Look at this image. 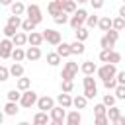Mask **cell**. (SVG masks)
I'll return each instance as SVG.
<instances>
[{"label": "cell", "mask_w": 125, "mask_h": 125, "mask_svg": "<svg viewBox=\"0 0 125 125\" xmlns=\"http://www.w3.org/2000/svg\"><path fill=\"white\" fill-rule=\"evenodd\" d=\"M100 115H107V105L104 102L94 105V117H100Z\"/></svg>", "instance_id": "28"}, {"label": "cell", "mask_w": 125, "mask_h": 125, "mask_svg": "<svg viewBox=\"0 0 125 125\" xmlns=\"http://www.w3.org/2000/svg\"><path fill=\"white\" fill-rule=\"evenodd\" d=\"M37 94L33 92V90H25L23 94H21V98H20V104H21V107H31V105H35L37 104Z\"/></svg>", "instance_id": "4"}, {"label": "cell", "mask_w": 125, "mask_h": 125, "mask_svg": "<svg viewBox=\"0 0 125 125\" xmlns=\"http://www.w3.org/2000/svg\"><path fill=\"white\" fill-rule=\"evenodd\" d=\"M14 2H16V0H0V4H2V6H12Z\"/></svg>", "instance_id": "53"}, {"label": "cell", "mask_w": 125, "mask_h": 125, "mask_svg": "<svg viewBox=\"0 0 125 125\" xmlns=\"http://www.w3.org/2000/svg\"><path fill=\"white\" fill-rule=\"evenodd\" d=\"M84 88H96V80H94V76H84Z\"/></svg>", "instance_id": "45"}, {"label": "cell", "mask_w": 125, "mask_h": 125, "mask_svg": "<svg viewBox=\"0 0 125 125\" xmlns=\"http://www.w3.org/2000/svg\"><path fill=\"white\" fill-rule=\"evenodd\" d=\"M96 72H98V76H100L102 80H105V78H113V76L117 74V68H115V64L105 62V64H104V66H100Z\"/></svg>", "instance_id": "3"}, {"label": "cell", "mask_w": 125, "mask_h": 125, "mask_svg": "<svg viewBox=\"0 0 125 125\" xmlns=\"http://www.w3.org/2000/svg\"><path fill=\"white\" fill-rule=\"evenodd\" d=\"M49 121H51V115H49L47 111H37V113L33 115V123H43V125H49Z\"/></svg>", "instance_id": "19"}, {"label": "cell", "mask_w": 125, "mask_h": 125, "mask_svg": "<svg viewBox=\"0 0 125 125\" xmlns=\"http://www.w3.org/2000/svg\"><path fill=\"white\" fill-rule=\"evenodd\" d=\"M119 16H121V18H123V20H125V4H123V6H121V8H119Z\"/></svg>", "instance_id": "54"}, {"label": "cell", "mask_w": 125, "mask_h": 125, "mask_svg": "<svg viewBox=\"0 0 125 125\" xmlns=\"http://www.w3.org/2000/svg\"><path fill=\"white\" fill-rule=\"evenodd\" d=\"M25 14H27V18H29L31 21H35V23H41V20H43L41 8H39L37 4H29V6L25 8Z\"/></svg>", "instance_id": "5"}, {"label": "cell", "mask_w": 125, "mask_h": 125, "mask_svg": "<svg viewBox=\"0 0 125 125\" xmlns=\"http://www.w3.org/2000/svg\"><path fill=\"white\" fill-rule=\"evenodd\" d=\"M82 121V115H80V109H72L66 113V119H64V125H80Z\"/></svg>", "instance_id": "9"}, {"label": "cell", "mask_w": 125, "mask_h": 125, "mask_svg": "<svg viewBox=\"0 0 125 125\" xmlns=\"http://www.w3.org/2000/svg\"><path fill=\"white\" fill-rule=\"evenodd\" d=\"M84 96H86L88 100L96 98V96H98V88H84Z\"/></svg>", "instance_id": "46"}, {"label": "cell", "mask_w": 125, "mask_h": 125, "mask_svg": "<svg viewBox=\"0 0 125 125\" xmlns=\"http://www.w3.org/2000/svg\"><path fill=\"white\" fill-rule=\"evenodd\" d=\"M25 8H27V6H25L23 2H20V0H16V2L10 6V10H12L14 16H23V14H25Z\"/></svg>", "instance_id": "15"}, {"label": "cell", "mask_w": 125, "mask_h": 125, "mask_svg": "<svg viewBox=\"0 0 125 125\" xmlns=\"http://www.w3.org/2000/svg\"><path fill=\"white\" fill-rule=\"evenodd\" d=\"M57 104H59V105H62L64 109H68V107L72 105V98H70V94H66V92L59 94V96H57Z\"/></svg>", "instance_id": "13"}, {"label": "cell", "mask_w": 125, "mask_h": 125, "mask_svg": "<svg viewBox=\"0 0 125 125\" xmlns=\"http://www.w3.org/2000/svg\"><path fill=\"white\" fill-rule=\"evenodd\" d=\"M104 86H105V90H115L117 88V78L113 76V78H105L104 80Z\"/></svg>", "instance_id": "39"}, {"label": "cell", "mask_w": 125, "mask_h": 125, "mask_svg": "<svg viewBox=\"0 0 125 125\" xmlns=\"http://www.w3.org/2000/svg\"><path fill=\"white\" fill-rule=\"evenodd\" d=\"M94 125H109V119H107V115L94 117Z\"/></svg>", "instance_id": "48"}, {"label": "cell", "mask_w": 125, "mask_h": 125, "mask_svg": "<svg viewBox=\"0 0 125 125\" xmlns=\"http://www.w3.org/2000/svg\"><path fill=\"white\" fill-rule=\"evenodd\" d=\"M100 47H102V49H113V47H115V41H111L107 35H104V37L100 39Z\"/></svg>", "instance_id": "32"}, {"label": "cell", "mask_w": 125, "mask_h": 125, "mask_svg": "<svg viewBox=\"0 0 125 125\" xmlns=\"http://www.w3.org/2000/svg\"><path fill=\"white\" fill-rule=\"evenodd\" d=\"M31 125H43V123H31Z\"/></svg>", "instance_id": "60"}, {"label": "cell", "mask_w": 125, "mask_h": 125, "mask_svg": "<svg viewBox=\"0 0 125 125\" xmlns=\"http://www.w3.org/2000/svg\"><path fill=\"white\" fill-rule=\"evenodd\" d=\"M119 61H121V55H119L117 51H111V55H109V62H111V64H117Z\"/></svg>", "instance_id": "49"}, {"label": "cell", "mask_w": 125, "mask_h": 125, "mask_svg": "<svg viewBox=\"0 0 125 125\" xmlns=\"http://www.w3.org/2000/svg\"><path fill=\"white\" fill-rule=\"evenodd\" d=\"M25 59L27 61H39L41 59V49L39 47H29L25 51Z\"/></svg>", "instance_id": "18"}, {"label": "cell", "mask_w": 125, "mask_h": 125, "mask_svg": "<svg viewBox=\"0 0 125 125\" xmlns=\"http://www.w3.org/2000/svg\"><path fill=\"white\" fill-rule=\"evenodd\" d=\"M53 20H55V23H59V25H64V23H66L70 18H68V14H66V12H61V14H59V16H55Z\"/></svg>", "instance_id": "35"}, {"label": "cell", "mask_w": 125, "mask_h": 125, "mask_svg": "<svg viewBox=\"0 0 125 125\" xmlns=\"http://www.w3.org/2000/svg\"><path fill=\"white\" fill-rule=\"evenodd\" d=\"M4 115H6V113H4V111H0V125L4 123Z\"/></svg>", "instance_id": "56"}, {"label": "cell", "mask_w": 125, "mask_h": 125, "mask_svg": "<svg viewBox=\"0 0 125 125\" xmlns=\"http://www.w3.org/2000/svg\"><path fill=\"white\" fill-rule=\"evenodd\" d=\"M12 59H14V62H21V61L25 59V51H23L21 47H14V51H12Z\"/></svg>", "instance_id": "25"}, {"label": "cell", "mask_w": 125, "mask_h": 125, "mask_svg": "<svg viewBox=\"0 0 125 125\" xmlns=\"http://www.w3.org/2000/svg\"><path fill=\"white\" fill-rule=\"evenodd\" d=\"M111 123H113V125H125V117H123V115H119V117H117V119H113Z\"/></svg>", "instance_id": "52"}, {"label": "cell", "mask_w": 125, "mask_h": 125, "mask_svg": "<svg viewBox=\"0 0 125 125\" xmlns=\"http://www.w3.org/2000/svg\"><path fill=\"white\" fill-rule=\"evenodd\" d=\"M61 90L66 92V94H70V92L74 90V82H72V80H62V82H61Z\"/></svg>", "instance_id": "38"}, {"label": "cell", "mask_w": 125, "mask_h": 125, "mask_svg": "<svg viewBox=\"0 0 125 125\" xmlns=\"http://www.w3.org/2000/svg\"><path fill=\"white\" fill-rule=\"evenodd\" d=\"M57 53H59L62 59L70 57V55H72V51H70V43H62V41H61V43L57 45Z\"/></svg>", "instance_id": "17"}, {"label": "cell", "mask_w": 125, "mask_h": 125, "mask_svg": "<svg viewBox=\"0 0 125 125\" xmlns=\"http://www.w3.org/2000/svg\"><path fill=\"white\" fill-rule=\"evenodd\" d=\"M10 76H14V78L23 76V64H21V62H14V64L10 66Z\"/></svg>", "instance_id": "22"}, {"label": "cell", "mask_w": 125, "mask_h": 125, "mask_svg": "<svg viewBox=\"0 0 125 125\" xmlns=\"http://www.w3.org/2000/svg\"><path fill=\"white\" fill-rule=\"evenodd\" d=\"M57 2H59V4H64V2H66V0H57Z\"/></svg>", "instance_id": "59"}, {"label": "cell", "mask_w": 125, "mask_h": 125, "mask_svg": "<svg viewBox=\"0 0 125 125\" xmlns=\"http://www.w3.org/2000/svg\"><path fill=\"white\" fill-rule=\"evenodd\" d=\"M49 125H62V121H57V119H51Z\"/></svg>", "instance_id": "55"}, {"label": "cell", "mask_w": 125, "mask_h": 125, "mask_svg": "<svg viewBox=\"0 0 125 125\" xmlns=\"http://www.w3.org/2000/svg\"><path fill=\"white\" fill-rule=\"evenodd\" d=\"M80 70L84 72V76H92V74L98 70V66H96L94 61H84V62L80 64Z\"/></svg>", "instance_id": "12"}, {"label": "cell", "mask_w": 125, "mask_h": 125, "mask_svg": "<svg viewBox=\"0 0 125 125\" xmlns=\"http://www.w3.org/2000/svg\"><path fill=\"white\" fill-rule=\"evenodd\" d=\"M113 92H115V98L117 100H125V86L123 84H117V88Z\"/></svg>", "instance_id": "41"}, {"label": "cell", "mask_w": 125, "mask_h": 125, "mask_svg": "<svg viewBox=\"0 0 125 125\" xmlns=\"http://www.w3.org/2000/svg\"><path fill=\"white\" fill-rule=\"evenodd\" d=\"M123 27H125V20H123L121 16H119V18H115V20H113V29H117V31H121Z\"/></svg>", "instance_id": "42"}, {"label": "cell", "mask_w": 125, "mask_h": 125, "mask_svg": "<svg viewBox=\"0 0 125 125\" xmlns=\"http://www.w3.org/2000/svg\"><path fill=\"white\" fill-rule=\"evenodd\" d=\"M47 12L55 18V16H59L61 12H62V4H59L57 0H53V2H49V6H47Z\"/></svg>", "instance_id": "20"}, {"label": "cell", "mask_w": 125, "mask_h": 125, "mask_svg": "<svg viewBox=\"0 0 125 125\" xmlns=\"http://www.w3.org/2000/svg\"><path fill=\"white\" fill-rule=\"evenodd\" d=\"M121 115V109L119 107H115V105H111V107H107V119L109 121H113V119H117Z\"/></svg>", "instance_id": "33"}, {"label": "cell", "mask_w": 125, "mask_h": 125, "mask_svg": "<svg viewBox=\"0 0 125 125\" xmlns=\"http://www.w3.org/2000/svg\"><path fill=\"white\" fill-rule=\"evenodd\" d=\"M123 4H125V0H123Z\"/></svg>", "instance_id": "61"}, {"label": "cell", "mask_w": 125, "mask_h": 125, "mask_svg": "<svg viewBox=\"0 0 125 125\" xmlns=\"http://www.w3.org/2000/svg\"><path fill=\"white\" fill-rule=\"evenodd\" d=\"M8 25H12V27H16V29H18V27H21V18L12 14V16L8 18Z\"/></svg>", "instance_id": "36"}, {"label": "cell", "mask_w": 125, "mask_h": 125, "mask_svg": "<svg viewBox=\"0 0 125 125\" xmlns=\"http://www.w3.org/2000/svg\"><path fill=\"white\" fill-rule=\"evenodd\" d=\"M14 43H12V39H2L0 41V59H10L12 57V51H14Z\"/></svg>", "instance_id": "6"}, {"label": "cell", "mask_w": 125, "mask_h": 125, "mask_svg": "<svg viewBox=\"0 0 125 125\" xmlns=\"http://www.w3.org/2000/svg\"><path fill=\"white\" fill-rule=\"evenodd\" d=\"M104 104H105L107 107L115 105V96H113V94H105V96H104Z\"/></svg>", "instance_id": "47"}, {"label": "cell", "mask_w": 125, "mask_h": 125, "mask_svg": "<svg viewBox=\"0 0 125 125\" xmlns=\"http://www.w3.org/2000/svg\"><path fill=\"white\" fill-rule=\"evenodd\" d=\"M43 41H45V39H43V33H37V31L27 33V43H29L31 47H41Z\"/></svg>", "instance_id": "11"}, {"label": "cell", "mask_w": 125, "mask_h": 125, "mask_svg": "<svg viewBox=\"0 0 125 125\" xmlns=\"http://www.w3.org/2000/svg\"><path fill=\"white\" fill-rule=\"evenodd\" d=\"M115 78H117V84H123V86H125V70L117 72V74H115Z\"/></svg>", "instance_id": "50"}, {"label": "cell", "mask_w": 125, "mask_h": 125, "mask_svg": "<svg viewBox=\"0 0 125 125\" xmlns=\"http://www.w3.org/2000/svg\"><path fill=\"white\" fill-rule=\"evenodd\" d=\"M29 86H31V78H25V76H20V78H18V82H16V88H18L20 92L29 90Z\"/></svg>", "instance_id": "21"}, {"label": "cell", "mask_w": 125, "mask_h": 125, "mask_svg": "<svg viewBox=\"0 0 125 125\" xmlns=\"http://www.w3.org/2000/svg\"><path fill=\"white\" fill-rule=\"evenodd\" d=\"M78 74V62H66L62 66V72H61V78L62 80H74V76Z\"/></svg>", "instance_id": "2"}, {"label": "cell", "mask_w": 125, "mask_h": 125, "mask_svg": "<svg viewBox=\"0 0 125 125\" xmlns=\"http://www.w3.org/2000/svg\"><path fill=\"white\" fill-rule=\"evenodd\" d=\"M70 51H72V55H82L84 51H86V47H84V41H74V43H70Z\"/></svg>", "instance_id": "23"}, {"label": "cell", "mask_w": 125, "mask_h": 125, "mask_svg": "<svg viewBox=\"0 0 125 125\" xmlns=\"http://www.w3.org/2000/svg\"><path fill=\"white\" fill-rule=\"evenodd\" d=\"M37 107H39V111H51L53 107H55V100L51 98V96H43V98H39L37 100Z\"/></svg>", "instance_id": "8"}, {"label": "cell", "mask_w": 125, "mask_h": 125, "mask_svg": "<svg viewBox=\"0 0 125 125\" xmlns=\"http://www.w3.org/2000/svg\"><path fill=\"white\" fill-rule=\"evenodd\" d=\"M43 39H45L49 45H55V47L62 41V39H61V33H59L57 29H45V31H43Z\"/></svg>", "instance_id": "7"}, {"label": "cell", "mask_w": 125, "mask_h": 125, "mask_svg": "<svg viewBox=\"0 0 125 125\" xmlns=\"http://www.w3.org/2000/svg\"><path fill=\"white\" fill-rule=\"evenodd\" d=\"M2 33H4V37H8V39H12V37H14L16 33H18V29L6 23V25H4V29H2Z\"/></svg>", "instance_id": "37"}, {"label": "cell", "mask_w": 125, "mask_h": 125, "mask_svg": "<svg viewBox=\"0 0 125 125\" xmlns=\"http://www.w3.org/2000/svg\"><path fill=\"white\" fill-rule=\"evenodd\" d=\"M98 21H100L98 16H88V18H86V25H88V27H96Z\"/></svg>", "instance_id": "44"}, {"label": "cell", "mask_w": 125, "mask_h": 125, "mask_svg": "<svg viewBox=\"0 0 125 125\" xmlns=\"http://www.w3.org/2000/svg\"><path fill=\"white\" fill-rule=\"evenodd\" d=\"M35 25H37V23H35V21H31L29 18H25V20L21 21V29H23V31H29V33H31V31H35Z\"/></svg>", "instance_id": "31"}, {"label": "cell", "mask_w": 125, "mask_h": 125, "mask_svg": "<svg viewBox=\"0 0 125 125\" xmlns=\"http://www.w3.org/2000/svg\"><path fill=\"white\" fill-rule=\"evenodd\" d=\"M111 51H113V49H102V51H100V61H102V62H109Z\"/></svg>", "instance_id": "40"}, {"label": "cell", "mask_w": 125, "mask_h": 125, "mask_svg": "<svg viewBox=\"0 0 125 125\" xmlns=\"http://www.w3.org/2000/svg\"><path fill=\"white\" fill-rule=\"evenodd\" d=\"M78 4H86V2H90V0H76Z\"/></svg>", "instance_id": "57"}, {"label": "cell", "mask_w": 125, "mask_h": 125, "mask_svg": "<svg viewBox=\"0 0 125 125\" xmlns=\"http://www.w3.org/2000/svg\"><path fill=\"white\" fill-rule=\"evenodd\" d=\"M62 12L74 14V12H76V0H66V2L62 4Z\"/></svg>", "instance_id": "29"}, {"label": "cell", "mask_w": 125, "mask_h": 125, "mask_svg": "<svg viewBox=\"0 0 125 125\" xmlns=\"http://www.w3.org/2000/svg\"><path fill=\"white\" fill-rule=\"evenodd\" d=\"M12 43H14L16 47H23V45L27 43V33H23V31H18V33L12 37Z\"/></svg>", "instance_id": "16"}, {"label": "cell", "mask_w": 125, "mask_h": 125, "mask_svg": "<svg viewBox=\"0 0 125 125\" xmlns=\"http://www.w3.org/2000/svg\"><path fill=\"white\" fill-rule=\"evenodd\" d=\"M18 125H31V123H27V121H20Z\"/></svg>", "instance_id": "58"}, {"label": "cell", "mask_w": 125, "mask_h": 125, "mask_svg": "<svg viewBox=\"0 0 125 125\" xmlns=\"http://www.w3.org/2000/svg\"><path fill=\"white\" fill-rule=\"evenodd\" d=\"M20 109H18V102H8L6 105H4V113L6 115H16Z\"/></svg>", "instance_id": "26"}, {"label": "cell", "mask_w": 125, "mask_h": 125, "mask_svg": "<svg viewBox=\"0 0 125 125\" xmlns=\"http://www.w3.org/2000/svg\"><path fill=\"white\" fill-rule=\"evenodd\" d=\"M6 96H8V102H20V98H21V92H20L18 88H14V90H10Z\"/></svg>", "instance_id": "34"}, {"label": "cell", "mask_w": 125, "mask_h": 125, "mask_svg": "<svg viewBox=\"0 0 125 125\" xmlns=\"http://www.w3.org/2000/svg\"><path fill=\"white\" fill-rule=\"evenodd\" d=\"M98 27H100L102 31H109V29L113 27V20H111L109 16H102L100 21H98Z\"/></svg>", "instance_id": "14"}, {"label": "cell", "mask_w": 125, "mask_h": 125, "mask_svg": "<svg viewBox=\"0 0 125 125\" xmlns=\"http://www.w3.org/2000/svg\"><path fill=\"white\" fill-rule=\"evenodd\" d=\"M8 78H10V68H6V66L0 64V82H6Z\"/></svg>", "instance_id": "43"}, {"label": "cell", "mask_w": 125, "mask_h": 125, "mask_svg": "<svg viewBox=\"0 0 125 125\" xmlns=\"http://www.w3.org/2000/svg\"><path fill=\"white\" fill-rule=\"evenodd\" d=\"M74 33H76V39H78V41H86V39H88V35H90L88 27H84V25H82V27H78Z\"/></svg>", "instance_id": "30"}, {"label": "cell", "mask_w": 125, "mask_h": 125, "mask_svg": "<svg viewBox=\"0 0 125 125\" xmlns=\"http://www.w3.org/2000/svg\"><path fill=\"white\" fill-rule=\"evenodd\" d=\"M86 104H88V98L82 94V96H76V98H72V105L76 107V109H84L86 107Z\"/></svg>", "instance_id": "24"}, {"label": "cell", "mask_w": 125, "mask_h": 125, "mask_svg": "<svg viewBox=\"0 0 125 125\" xmlns=\"http://www.w3.org/2000/svg\"><path fill=\"white\" fill-rule=\"evenodd\" d=\"M90 4H92L94 10H100V8L104 6V0H90Z\"/></svg>", "instance_id": "51"}, {"label": "cell", "mask_w": 125, "mask_h": 125, "mask_svg": "<svg viewBox=\"0 0 125 125\" xmlns=\"http://www.w3.org/2000/svg\"><path fill=\"white\" fill-rule=\"evenodd\" d=\"M61 59H62V57H61L57 51H55V53H47V62H49L51 66H57V64L61 62Z\"/></svg>", "instance_id": "27"}, {"label": "cell", "mask_w": 125, "mask_h": 125, "mask_svg": "<svg viewBox=\"0 0 125 125\" xmlns=\"http://www.w3.org/2000/svg\"><path fill=\"white\" fill-rule=\"evenodd\" d=\"M86 18H88V12L80 8V10H76V12H74V14L70 16V20H68V23H70V27H72V29L76 31L78 27H82V25L86 23Z\"/></svg>", "instance_id": "1"}, {"label": "cell", "mask_w": 125, "mask_h": 125, "mask_svg": "<svg viewBox=\"0 0 125 125\" xmlns=\"http://www.w3.org/2000/svg\"><path fill=\"white\" fill-rule=\"evenodd\" d=\"M49 115H51V119H57V121H64V119H66V109H64L62 105H55V107L49 111Z\"/></svg>", "instance_id": "10"}]
</instances>
